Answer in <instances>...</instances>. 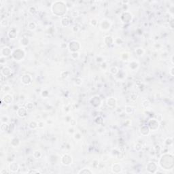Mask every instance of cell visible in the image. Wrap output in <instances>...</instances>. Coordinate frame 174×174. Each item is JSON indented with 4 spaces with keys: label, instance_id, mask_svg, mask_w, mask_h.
<instances>
[{
    "label": "cell",
    "instance_id": "cell-1",
    "mask_svg": "<svg viewBox=\"0 0 174 174\" xmlns=\"http://www.w3.org/2000/svg\"><path fill=\"white\" fill-rule=\"evenodd\" d=\"M159 165L164 170L169 171L174 168V154L172 153H165L159 159Z\"/></svg>",
    "mask_w": 174,
    "mask_h": 174
},
{
    "label": "cell",
    "instance_id": "cell-2",
    "mask_svg": "<svg viewBox=\"0 0 174 174\" xmlns=\"http://www.w3.org/2000/svg\"><path fill=\"white\" fill-rule=\"evenodd\" d=\"M67 10V6L65 1H54L51 5V11L54 15L59 17H63Z\"/></svg>",
    "mask_w": 174,
    "mask_h": 174
},
{
    "label": "cell",
    "instance_id": "cell-3",
    "mask_svg": "<svg viewBox=\"0 0 174 174\" xmlns=\"http://www.w3.org/2000/svg\"><path fill=\"white\" fill-rule=\"evenodd\" d=\"M25 51L21 48H16L12 50V57L15 61H23L24 58L25 57Z\"/></svg>",
    "mask_w": 174,
    "mask_h": 174
},
{
    "label": "cell",
    "instance_id": "cell-4",
    "mask_svg": "<svg viewBox=\"0 0 174 174\" xmlns=\"http://www.w3.org/2000/svg\"><path fill=\"white\" fill-rule=\"evenodd\" d=\"M67 48L69 52L71 53L78 52L81 49V44L78 41L73 40L69 42V44H67Z\"/></svg>",
    "mask_w": 174,
    "mask_h": 174
},
{
    "label": "cell",
    "instance_id": "cell-5",
    "mask_svg": "<svg viewBox=\"0 0 174 174\" xmlns=\"http://www.w3.org/2000/svg\"><path fill=\"white\" fill-rule=\"evenodd\" d=\"M73 163V158L72 155L69 154H65L61 158V163L64 166H69Z\"/></svg>",
    "mask_w": 174,
    "mask_h": 174
},
{
    "label": "cell",
    "instance_id": "cell-6",
    "mask_svg": "<svg viewBox=\"0 0 174 174\" xmlns=\"http://www.w3.org/2000/svg\"><path fill=\"white\" fill-rule=\"evenodd\" d=\"M158 168H159L158 164L153 161H150L146 165V170L150 174H156L159 169Z\"/></svg>",
    "mask_w": 174,
    "mask_h": 174
},
{
    "label": "cell",
    "instance_id": "cell-7",
    "mask_svg": "<svg viewBox=\"0 0 174 174\" xmlns=\"http://www.w3.org/2000/svg\"><path fill=\"white\" fill-rule=\"evenodd\" d=\"M149 129L150 130V131H157L159 128V126H160V122H159L157 120H156L155 118H152L150 119L149 122H148V125Z\"/></svg>",
    "mask_w": 174,
    "mask_h": 174
},
{
    "label": "cell",
    "instance_id": "cell-8",
    "mask_svg": "<svg viewBox=\"0 0 174 174\" xmlns=\"http://www.w3.org/2000/svg\"><path fill=\"white\" fill-rule=\"evenodd\" d=\"M112 27V23L109 19H103L100 23V29L103 31H107Z\"/></svg>",
    "mask_w": 174,
    "mask_h": 174
},
{
    "label": "cell",
    "instance_id": "cell-9",
    "mask_svg": "<svg viewBox=\"0 0 174 174\" xmlns=\"http://www.w3.org/2000/svg\"><path fill=\"white\" fill-rule=\"evenodd\" d=\"M133 16L129 12H124L120 16V20L122 23H127L132 21Z\"/></svg>",
    "mask_w": 174,
    "mask_h": 174
},
{
    "label": "cell",
    "instance_id": "cell-10",
    "mask_svg": "<svg viewBox=\"0 0 174 174\" xmlns=\"http://www.w3.org/2000/svg\"><path fill=\"white\" fill-rule=\"evenodd\" d=\"M21 82L24 84V85H26V86H28V85H30L33 82V78L32 76H31L30 74H25L22 76L21 77Z\"/></svg>",
    "mask_w": 174,
    "mask_h": 174
},
{
    "label": "cell",
    "instance_id": "cell-11",
    "mask_svg": "<svg viewBox=\"0 0 174 174\" xmlns=\"http://www.w3.org/2000/svg\"><path fill=\"white\" fill-rule=\"evenodd\" d=\"M14 101V98H13V96L11 95L10 93H7L4 95V97L1 99V101L4 103L6 105H10Z\"/></svg>",
    "mask_w": 174,
    "mask_h": 174
},
{
    "label": "cell",
    "instance_id": "cell-12",
    "mask_svg": "<svg viewBox=\"0 0 174 174\" xmlns=\"http://www.w3.org/2000/svg\"><path fill=\"white\" fill-rule=\"evenodd\" d=\"M12 50L10 49V48L6 46L1 50V57L4 58L8 57L9 56L12 55Z\"/></svg>",
    "mask_w": 174,
    "mask_h": 174
},
{
    "label": "cell",
    "instance_id": "cell-13",
    "mask_svg": "<svg viewBox=\"0 0 174 174\" xmlns=\"http://www.w3.org/2000/svg\"><path fill=\"white\" fill-rule=\"evenodd\" d=\"M91 103L94 107H99L101 104V99L99 96H94L91 99Z\"/></svg>",
    "mask_w": 174,
    "mask_h": 174
},
{
    "label": "cell",
    "instance_id": "cell-14",
    "mask_svg": "<svg viewBox=\"0 0 174 174\" xmlns=\"http://www.w3.org/2000/svg\"><path fill=\"white\" fill-rule=\"evenodd\" d=\"M106 104L109 107L111 108L116 107V106L117 105V100L113 97H110L106 99Z\"/></svg>",
    "mask_w": 174,
    "mask_h": 174
},
{
    "label": "cell",
    "instance_id": "cell-15",
    "mask_svg": "<svg viewBox=\"0 0 174 174\" xmlns=\"http://www.w3.org/2000/svg\"><path fill=\"white\" fill-rule=\"evenodd\" d=\"M18 35V30L15 27H12L8 32V38L10 40H14Z\"/></svg>",
    "mask_w": 174,
    "mask_h": 174
},
{
    "label": "cell",
    "instance_id": "cell-16",
    "mask_svg": "<svg viewBox=\"0 0 174 174\" xmlns=\"http://www.w3.org/2000/svg\"><path fill=\"white\" fill-rule=\"evenodd\" d=\"M17 116L19 118H23L26 117L27 115V109L26 108V107H19V109L17 110Z\"/></svg>",
    "mask_w": 174,
    "mask_h": 174
},
{
    "label": "cell",
    "instance_id": "cell-17",
    "mask_svg": "<svg viewBox=\"0 0 174 174\" xmlns=\"http://www.w3.org/2000/svg\"><path fill=\"white\" fill-rule=\"evenodd\" d=\"M8 169L12 173H16L19 169V165L15 162H11L8 165Z\"/></svg>",
    "mask_w": 174,
    "mask_h": 174
},
{
    "label": "cell",
    "instance_id": "cell-18",
    "mask_svg": "<svg viewBox=\"0 0 174 174\" xmlns=\"http://www.w3.org/2000/svg\"><path fill=\"white\" fill-rule=\"evenodd\" d=\"M112 171L114 174H119L122 171V167L119 163H114L112 167Z\"/></svg>",
    "mask_w": 174,
    "mask_h": 174
},
{
    "label": "cell",
    "instance_id": "cell-19",
    "mask_svg": "<svg viewBox=\"0 0 174 174\" xmlns=\"http://www.w3.org/2000/svg\"><path fill=\"white\" fill-rule=\"evenodd\" d=\"M12 69L8 66H4V67H1V74L2 76L5 77H8L10 76L12 74Z\"/></svg>",
    "mask_w": 174,
    "mask_h": 174
},
{
    "label": "cell",
    "instance_id": "cell-20",
    "mask_svg": "<svg viewBox=\"0 0 174 174\" xmlns=\"http://www.w3.org/2000/svg\"><path fill=\"white\" fill-rule=\"evenodd\" d=\"M140 131L142 135L146 136V135H149V133L150 132V130L149 129L148 125H144V126H142V127L140 128Z\"/></svg>",
    "mask_w": 174,
    "mask_h": 174
},
{
    "label": "cell",
    "instance_id": "cell-21",
    "mask_svg": "<svg viewBox=\"0 0 174 174\" xmlns=\"http://www.w3.org/2000/svg\"><path fill=\"white\" fill-rule=\"evenodd\" d=\"M140 66V64H139V62L138 61H136L135 60H133V61H131L129 62V68L131 69V70L133 71H135L137 70L138 67Z\"/></svg>",
    "mask_w": 174,
    "mask_h": 174
},
{
    "label": "cell",
    "instance_id": "cell-22",
    "mask_svg": "<svg viewBox=\"0 0 174 174\" xmlns=\"http://www.w3.org/2000/svg\"><path fill=\"white\" fill-rule=\"evenodd\" d=\"M20 144V140L19 137H13L10 141V145L12 148H17Z\"/></svg>",
    "mask_w": 174,
    "mask_h": 174
},
{
    "label": "cell",
    "instance_id": "cell-23",
    "mask_svg": "<svg viewBox=\"0 0 174 174\" xmlns=\"http://www.w3.org/2000/svg\"><path fill=\"white\" fill-rule=\"evenodd\" d=\"M61 25L64 27H67L69 26L70 25V19L68 16H63L61 19Z\"/></svg>",
    "mask_w": 174,
    "mask_h": 174
},
{
    "label": "cell",
    "instance_id": "cell-24",
    "mask_svg": "<svg viewBox=\"0 0 174 174\" xmlns=\"http://www.w3.org/2000/svg\"><path fill=\"white\" fill-rule=\"evenodd\" d=\"M114 39L113 38H112L111 36L110 35H107L104 38V40H103V42H104V44H106V46H110L114 44Z\"/></svg>",
    "mask_w": 174,
    "mask_h": 174
},
{
    "label": "cell",
    "instance_id": "cell-25",
    "mask_svg": "<svg viewBox=\"0 0 174 174\" xmlns=\"http://www.w3.org/2000/svg\"><path fill=\"white\" fill-rule=\"evenodd\" d=\"M20 43L21 44V45L23 46H27L29 44V43H30V40H29V39L28 37H27V36H23L21 39L20 40Z\"/></svg>",
    "mask_w": 174,
    "mask_h": 174
},
{
    "label": "cell",
    "instance_id": "cell-26",
    "mask_svg": "<svg viewBox=\"0 0 174 174\" xmlns=\"http://www.w3.org/2000/svg\"><path fill=\"white\" fill-rule=\"evenodd\" d=\"M37 23H35V22H33V21H31V22H29L28 24H27V28L31 31H34L37 29Z\"/></svg>",
    "mask_w": 174,
    "mask_h": 174
},
{
    "label": "cell",
    "instance_id": "cell-27",
    "mask_svg": "<svg viewBox=\"0 0 174 174\" xmlns=\"http://www.w3.org/2000/svg\"><path fill=\"white\" fill-rule=\"evenodd\" d=\"M78 174H93V171L88 168H83L78 172Z\"/></svg>",
    "mask_w": 174,
    "mask_h": 174
},
{
    "label": "cell",
    "instance_id": "cell-28",
    "mask_svg": "<svg viewBox=\"0 0 174 174\" xmlns=\"http://www.w3.org/2000/svg\"><path fill=\"white\" fill-rule=\"evenodd\" d=\"M135 52L137 56L141 57V56L144 55V53H145V50L143 48H141V47H139V48H137L135 50Z\"/></svg>",
    "mask_w": 174,
    "mask_h": 174
},
{
    "label": "cell",
    "instance_id": "cell-29",
    "mask_svg": "<svg viewBox=\"0 0 174 174\" xmlns=\"http://www.w3.org/2000/svg\"><path fill=\"white\" fill-rule=\"evenodd\" d=\"M28 12H29V14H31V15L35 16L37 13H38V10H37L36 7H35L33 6H29V7Z\"/></svg>",
    "mask_w": 174,
    "mask_h": 174
},
{
    "label": "cell",
    "instance_id": "cell-30",
    "mask_svg": "<svg viewBox=\"0 0 174 174\" xmlns=\"http://www.w3.org/2000/svg\"><path fill=\"white\" fill-rule=\"evenodd\" d=\"M109 72L112 74V75H116L119 72V69L116 66H112L109 69Z\"/></svg>",
    "mask_w": 174,
    "mask_h": 174
},
{
    "label": "cell",
    "instance_id": "cell-31",
    "mask_svg": "<svg viewBox=\"0 0 174 174\" xmlns=\"http://www.w3.org/2000/svg\"><path fill=\"white\" fill-rule=\"evenodd\" d=\"M29 127L31 129H33V130H35V129H38V122L35 121V120L31 121L30 123L29 124Z\"/></svg>",
    "mask_w": 174,
    "mask_h": 174
},
{
    "label": "cell",
    "instance_id": "cell-32",
    "mask_svg": "<svg viewBox=\"0 0 174 174\" xmlns=\"http://www.w3.org/2000/svg\"><path fill=\"white\" fill-rule=\"evenodd\" d=\"M9 128V125H8V123H6V122H1V132H6L8 130Z\"/></svg>",
    "mask_w": 174,
    "mask_h": 174
},
{
    "label": "cell",
    "instance_id": "cell-33",
    "mask_svg": "<svg viewBox=\"0 0 174 174\" xmlns=\"http://www.w3.org/2000/svg\"><path fill=\"white\" fill-rule=\"evenodd\" d=\"M151 106V103L148 99H145L142 102V107L145 109H148L150 106Z\"/></svg>",
    "mask_w": 174,
    "mask_h": 174
},
{
    "label": "cell",
    "instance_id": "cell-34",
    "mask_svg": "<svg viewBox=\"0 0 174 174\" xmlns=\"http://www.w3.org/2000/svg\"><path fill=\"white\" fill-rule=\"evenodd\" d=\"M42 152L40 151V150H35V151L33 152V156L34 157L35 159H40V158L42 157Z\"/></svg>",
    "mask_w": 174,
    "mask_h": 174
},
{
    "label": "cell",
    "instance_id": "cell-35",
    "mask_svg": "<svg viewBox=\"0 0 174 174\" xmlns=\"http://www.w3.org/2000/svg\"><path fill=\"white\" fill-rule=\"evenodd\" d=\"M133 107L132 106H127L125 107V113L127 114H132L133 112Z\"/></svg>",
    "mask_w": 174,
    "mask_h": 174
},
{
    "label": "cell",
    "instance_id": "cell-36",
    "mask_svg": "<svg viewBox=\"0 0 174 174\" xmlns=\"http://www.w3.org/2000/svg\"><path fill=\"white\" fill-rule=\"evenodd\" d=\"M123 42H124L123 40L120 38H116L114 40V44H116V45H121L123 44Z\"/></svg>",
    "mask_w": 174,
    "mask_h": 174
},
{
    "label": "cell",
    "instance_id": "cell-37",
    "mask_svg": "<svg viewBox=\"0 0 174 174\" xmlns=\"http://www.w3.org/2000/svg\"><path fill=\"white\" fill-rule=\"evenodd\" d=\"M165 144H166L167 146H172L173 145V137H167L165 141Z\"/></svg>",
    "mask_w": 174,
    "mask_h": 174
},
{
    "label": "cell",
    "instance_id": "cell-38",
    "mask_svg": "<svg viewBox=\"0 0 174 174\" xmlns=\"http://www.w3.org/2000/svg\"><path fill=\"white\" fill-rule=\"evenodd\" d=\"M74 84H75L76 86H80L82 84V79L80 77L76 78L74 80Z\"/></svg>",
    "mask_w": 174,
    "mask_h": 174
},
{
    "label": "cell",
    "instance_id": "cell-39",
    "mask_svg": "<svg viewBox=\"0 0 174 174\" xmlns=\"http://www.w3.org/2000/svg\"><path fill=\"white\" fill-rule=\"evenodd\" d=\"M74 139L76 140H78V141H79L82 139V135L80 134V133L79 132H75L74 133Z\"/></svg>",
    "mask_w": 174,
    "mask_h": 174
},
{
    "label": "cell",
    "instance_id": "cell-40",
    "mask_svg": "<svg viewBox=\"0 0 174 174\" xmlns=\"http://www.w3.org/2000/svg\"><path fill=\"white\" fill-rule=\"evenodd\" d=\"M137 95L136 93H131L130 95V100H131V101L135 102L137 100Z\"/></svg>",
    "mask_w": 174,
    "mask_h": 174
},
{
    "label": "cell",
    "instance_id": "cell-41",
    "mask_svg": "<svg viewBox=\"0 0 174 174\" xmlns=\"http://www.w3.org/2000/svg\"><path fill=\"white\" fill-rule=\"evenodd\" d=\"M40 95H41L42 97H43V98H47L49 96V93H48V91H46V90H44V91H42L41 92Z\"/></svg>",
    "mask_w": 174,
    "mask_h": 174
},
{
    "label": "cell",
    "instance_id": "cell-42",
    "mask_svg": "<svg viewBox=\"0 0 174 174\" xmlns=\"http://www.w3.org/2000/svg\"><path fill=\"white\" fill-rule=\"evenodd\" d=\"M101 68L103 70H106L108 68V64L107 63L106 61H103L101 62Z\"/></svg>",
    "mask_w": 174,
    "mask_h": 174
},
{
    "label": "cell",
    "instance_id": "cell-43",
    "mask_svg": "<svg viewBox=\"0 0 174 174\" xmlns=\"http://www.w3.org/2000/svg\"><path fill=\"white\" fill-rule=\"evenodd\" d=\"M71 57L73 59H77L80 57V53L78 52H74V53H72L71 54Z\"/></svg>",
    "mask_w": 174,
    "mask_h": 174
},
{
    "label": "cell",
    "instance_id": "cell-44",
    "mask_svg": "<svg viewBox=\"0 0 174 174\" xmlns=\"http://www.w3.org/2000/svg\"><path fill=\"white\" fill-rule=\"evenodd\" d=\"M129 57H130V55H129V54L128 53H123L122 54V59L124 61H125V60L127 61L129 59Z\"/></svg>",
    "mask_w": 174,
    "mask_h": 174
},
{
    "label": "cell",
    "instance_id": "cell-45",
    "mask_svg": "<svg viewBox=\"0 0 174 174\" xmlns=\"http://www.w3.org/2000/svg\"><path fill=\"white\" fill-rule=\"evenodd\" d=\"M135 150H136L137 152H140L141 149H142V145L140 143H137L135 145Z\"/></svg>",
    "mask_w": 174,
    "mask_h": 174
},
{
    "label": "cell",
    "instance_id": "cell-46",
    "mask_svg": "<svg viewBox=\"0 0 174 174\" xmlns=\"http://www.w3.org/2000/svg\"><path fill=\"white\" fill-rule=\"evenodd\" d=\"M61 76L63 78H64V79L67 78L69 76V72H67V71H65V72H62L61 74Z\"/></svg>",
    "mask_w": 174,
    "mask_h": 174
},
{
    "label": "cell",
    "instance_id": "cell-47",
    "mask_svg": "<svg viewBox=\"0 0 174 174\" xmlns=\"http://www.w3.org/2000/svg\"><path fill=\"white\" fill-rule=\"evenodd\" d=\"M27 174H41V172L38 169H29L27 171Z\"/></svg>",
    "mask_w": 174,
    "mask_h": 174
},
{
    "label": "cell",
    "instance_id": "cell-48",
    "mask_svg": "<svg viewBox=\"0 0 174 174\" xmlns=\"http://www.w3.org/2000/svg\"><path fill=\"white\" fill-rule=\"evenodd\" d=\"M38 122V128L40 129H43L45 126V122L43 121V120H40Z\"/></svg>",
    "mask_w": 174,
    "mask_h": 174
},
{
    "label": "cell",
    "instance_id": "cell-49",
    "mask_svg": "<svg viewBox=\"0 0 174 174\" xmlns=\"http://www.w3.org/2000/svg\"><path fill=\"white\" fill-rule=\"evenodd\" d=\"M26 108L27 110H32L33 108V104L31 102L27 103L26 104Z\"/></svg>",
    "mask_w": 174,
    "mask_h": 174
},
{
    "label": "cell",
    "instance_id": "cell-50",
    "mask_svg": "<svg viewBox=\"0 0 174 174\" xmlns=\"http://www.w3.org/2000/svg\"><path fill=\"white\" fill-rule=\"evenodd\" d=\"M155 119L156 120H158L159 122H160L161 121H162V120H163V116H162V114H158L157 115H156Z\"/></svg>",
    "mask_w": 174,
    "mask_h": 174
},
{
    "label": "cell",
    "instance_id": "cell-51",
    "mask_svg": "<svg viewBox=\"0 0 174 174\" xmlns=\"http://www.w3.org/2000/svg\"><path fill=\"white\" fill-rule=\"evenodd\" d=\"M97 24H98V23H97V20L96 19H91V25H92V26H93V27H96L97 25Z\"/></svg>",
    "mask_w": 174,
    "mask_h": 174
},
{
    "label": "cell",
    "instance_id": "cell-52",
    "mask_svg": "<svg viewBox=\"0 0 174 174\" xmlns=\"http://www.w3.org/2000/svg\"><path fill=\"white\" fill-rule=\"evenodd\" d=\"M169 74H170L171 76H172V77H174V66H173V65L171 66V69H170V71H169Z\"/></svg>",
    "mask_w": 174,
    "mask_h": 174
},
{
    "label": "cell",
    "instance_id": "cell-53",
    "mask_svg": "<svg viewBox=\"0 0 174 174\" xmlns=\"http://www.w3.org/2000/svg\"><path fill=\"white\" fill-rule=\"evenodd\" d=\"M6 173H8V171H7L6 170V169H3L2 170L0 171V174H6Z\"/></svg>",
    "mask_w": 174,
    "mask_h": 174
},
{
    "label": "cell",
    "instance_id": "cell-54",
    "mask_svg": "<svg viewBox=\"0 0 174 174\" xmlns=\"http://www.w3.org/2000/svg\"><path fill=\"white\" fill-rule=\"evenodd\" d=\"M171 64L172 65L174 66V55L171 56Z\"/></svg>",
    "mask_w": 174,
    "mask_h": 174
}]
</instances>
